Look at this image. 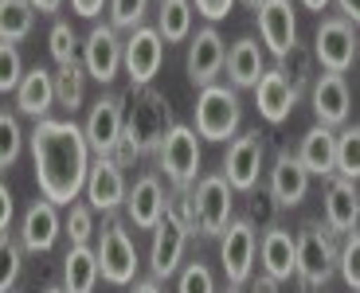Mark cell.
I'll list each match as a JSON object with an SVG mask.
<instances>
[{
	"mask_svg": "<svg viewBox=\"0 0 360 293\" xmlns=\"http://www.w3.org/2000/svg\"><path fill=\"white\" fill-rule=\"evenodd\" d=\"M297 90L290 86V79L278 71V67H270L266 74H262V82L255 86V106H259V114L266 117L270 125H282L290 114H294L297 106Z\"/></svg>",
	"mask_w": 360,
	"mask_h": 293,
	"instance_id": "obj_24",
	"label": "cell"
},
{
	"mask_svg": "<svg viewBox=\"0 0 360 293\" xmlns=\"http://www.w3.org/2000/svg\"><path fill=\"white\" fill-rule=\"evenodd\" d=\"M204 137L192 129V125H172L165 145L157 149L161 160V172L172 180V188H196L200 180V164H204V149H200Z\"/></svg>",
	"mask_w": 360,
	"mask_h": 293,
	"instance_id": "obj_5",
	"label": "cell"
},
{
	"mask_svg": "<svg viewBox=\"0 0 360 293\" xmlns=\"http://www.w3.org/2000/svg\"><path fill=\"white\" fill-rule=\"evenodd\" d=\"M27 145H32L39 195L51 200V204L71 207L79 200V192H86L90 164H94V149L86 141V129L75 125V117H67V122L47 117V122H36Z\"/></svg>",
	"mask_w": 360,
	"mask_h": 293,
	"instance_id": "obj_1",
	"label": "cell"
},
{
	"mask_svg": "<svg viewBox=\"0 0 360 293\" xmlns=\"http://www.w3.org/2000/svg\"><path fill=\"white\" fill-rule=\"evenodd\" d=\"M255 258H259V235L247 219H235L231 227L219 239V262H224L227 285H239L243 289L255 278Z\"/></svg>",
	"mask_w": 360,
	"mask_h": 293,
	"instance_id": "obj_11",
	"label": "cell"
},
{
	"mask_svg": "<svg viewBox=\"0 0 360 293\" xmlns=\"http://www.w3.org/2000/svg\"><path fill=\"white\" fill-rule=\"evenodd\" d=\"M325 227H329L333 235H352L360 227L356 180L329 176V184H325Z\"/></svg>",
	"mask_w": 360,
	"mask_h": 293,
	"instance_id": "obj_20",
	"label": "cell"
},
{
	"mask_svg": "<svg viewBox=\"0 0 360 293\" xmlns=\"http://www.w3.org/2000/svg\"><path fill=\"white\" fill-rule=\"evenodd\" d=\"M196 219L204 239H224V231L235 223V188L224 172L196 184Z\"/></svg>",
	"mask_w": 360,
	"mask_h": 293,
	"instance_id": "obj_8",
	"label": "cell"
},
{
	"mask_svg": "<svg viewBox=\"0 0 360 293\" xmlns=\"http://www.w3.org/2000/svg\"><path fill=\"white\" fill-rule=\"evenodd\" d=\"M309 192V169L297 160V152L282 149L270 164V200L278 207H297Z\"/></svg>",
	"mask_w": 360,
	"mask_h": 293,
	"instance_id": "obj_21",
	"label": "cell"
},
{
	"mask_svg": "<svg viewBox=\"0 0 360 293\" xmlns=\"http://www.w3.org/2000/svg\"><path fill=\"white\" fill-rule=\"evenodd\" d=\"M110 0H71V8H75V16H82V20H94L102 8H106Z\"/></svg>",
	"mask_w": 360,
	"mask_h": 293,
	"instance_id": "obj_44",
	"label": "cell"
},
{
	"mask_svg": "<svg viewBox=\"0 0 360 293\" xmlns=\"http://www.w3.org/2000/svg\"><path fill=\"white\" fill-rule=\"evenodd\" d=\"M0 262H4V274H0V293H12L20 278V262H24V242H16L12 235H0Z\"/></svg>",
	"mask_w": 360,
	"mask_h": 293,
	"instance_id": "obj_39",
	"label": "cell"
},
{
	"mask_svg": "<svg viewBox=\"0 0 360 293\" xmlns=\"http://www.w3.org/2000/svg\"><path fill=\"white\" fill-rule=\"evenodd\" d=\"M134 293H165L157 278H145V282H134Z\"/></svg>",
	"mask_w": 360,
	"mask_h": 293,
	"instance_id": "obj_48",
	"label": "cell"
},
{
	"mask_svg": "<svg viewBox=\"0 0 360 293\" xmlns=\"http://www.w3.org/2000/svg\"><path fill=\"white\" fill-rule=\"evenodd\" d=\"M12 215H16L12 192H8V184H0V235H12Z\"/></svg>",
	"mask_w": 360,
	"mask_h": 293,
	"instance_id": "obj_43",
	"label": "cell"
},
{
	"mask_svg": "<svg viewBox=\"0 0 360 293\" xmlns=\"http://www.w3.org/2000/svg\"><path fill=\"white\" fill-rule=\"evenodd\" d=\"M47 47H51V59L55 67H67V63H79V36L67 20H55L51 24V36H47Z\"/></svg>",
	"mask_w": 360,
	"mask_h": 293,
	"instance_id": "obj_35",
	"label": "cell"
},
{
	"mask_svg": "<svg viewBox=\"0 0 360 293\" xmlns=\"http://www.w3.org/2000/svg\"><path fill=\"white\" fill-rule=\"evenodd\" d=\"M145 8L149 0H110V24L117 32H137L145 27Z\"/></svg>",
	"mask_w": 360,
	"mask_h": 293,
	"instance_id": "obj_38",
	"label": "cell"
},
{
	"mask_svg": "<svg viewBox=\"0 0 360 293\" xmlns=\"http://www.w3.org/2000/svg\"><path fill=\"white\" fill-rule=\"evenodd\" d=\"M98 262H102V278L110 285H129L137 278V266H141V258H137V247H134V235L126 231V223L114 219L98 231Z\"/></svg>",
	"mask_w": 360,
	"mask_h": 293,
	"instance_id": "obj_7",
	"label": "cell"
},
{
	"mask_svg": "<svg viewBox=\"0 0 360 293\" xmlns=\"http://www.w3.org/2000/svg\"><path fill=\"white\" fill-rule=\"evenodd\" d=\"M20 145H24L20 117L4 106V110H0V169H12V164L20 160Z\"/></svg>",
	"mask_w": 360,
	"mask_h": 293,
	"instance_id": "obj_36",
	"label": "cell"
},
{
	"mask_svg": "<svg viewBox=\"0 0 360 293\" xmlns=\"http://www.w3.org/2000/svg\"><path fill=\"white\" fill-rule=\"evenodd\" d=\"M176 293H219L212 266L200 262V258H196V262H188V266L180 270V278H176Z\"/></svg>",
	"mask_w": 360,
	"mask_h": 293,
	"instance_id": "obj_37",
	"label": "cell"
},
{
	"mask_svg": "<svg viewBox=\"0 0 360 293\" xmlns=\"http://www.w3.org/2000/svg\"><path fill=\"white\" fill-rule=\"evenodd\" d=\"M36 27V4L32 0H0V44H20Z\"/></svg>",
	"mask_w": 360,
	"mask_h": 293,
	"instance_id": "obj_29",
	"label": "cell"
},
{
	"mask_svg": "<svg viewBox=\"0 0 360 293\" xmlns=\"http://www.w3.org/2000/svg\"><path fill=\"white\" fill-rule=\"evenodd\" d=\"M59 235H63L59 204H51V200L39 195L36 204L24 211V223H20V242H24V250H32V254H44V250L55 247Z\"/></svg>",
	"mask_w": 360,
	"mask_h": 293,
	"instance_id": "obj_22",
	"label": "cell"
},
{
	"mask_svg": "<svg viewBox=\"0 0 360 293\" xmlns=\"http://www.w3.org/2000/svg\"><path fill=\"white\" fill-rule=\"evenodd\" d=\"M44 293H67V285H47Z\"/></svg>",
	"mask_w": 360,
	"mask_h": 293,
	"instance_id": "obj_51",
	"label": "cell"
},
{
	"mask_svg": "<svg viewBox=\"0 0 360 293\" xmlns=\"http://www.w3.org/2000/svg\"><path fill=\"white\" fill-rule=\"evenodd\" d=\"M239 4H243V8H251V12H259L262 4H266V0H239Z\"/></svg>",
	"mask_w": 360,
	"mask_h": 293,
	"instance_id": "obj_50",
	"label": "cell"
},
{
	"mask_svg": "<svg viewBox=\"0 0 360 293\" xmlns=\"http://www.w3.org/2000/svg\"><path fill=\"white\" fill-rule=\"evenodd\" d=\"M341 278L349 289L360 293V231L345 235V242H341Z\"/></svg>",
	"mask_w": 360,
	"mask_h": 293,
	"instance_id": "obj_41",
	"label": "cell"
},
{
	"mask_svg": "<svg viewBox=\"0 0 360 293\" xmlns=\"http://www.w3.org/2000/svg\"><path fill=\"white\" fill-rule=\"evenodd\" d=\"M157 32L165 36V44L192 39V0H161V8H157Z\"/></svg>",
	"mask_w": 360,
	"mask_h": 293,
	"instance_id": "obj_31",
	"label": "cell"
},
{
	"mask_svg": "<svg viewBox=\"0 0 360 293\" xmlns=\"http://www.w3.org/2000/svg\"><path fill=\"white\" fill-rule=\"evenodd\" d=\"M259 39L274 59H286L297 47V12L294 0H266L259 12Z\"/></svg>",
	"mask_w": 360,
	"mask_h": 293,
	"instance_id": "obj_15",
	"label": "cell"
},
{
	"mask_svg": "<svg viewBox=\"0 0 360 293\" xmlns=\"http://www.w3.org/2000/svg\"><path fill=\"white\" fill-rule=\"evenodd\" d=\"M165 63V36L157 27H137L126 39V74L129 86H149Z\"/></svg>",
	"mask_w": 360,
	"mask_h": 293,
	"instance_id": "obj_16",
	"label": "cell"
},
{
	"mask_svg": "<svg viewBox=\"0 0 360 293\" xmlns=\"http://www.w3.org/2000/svg\"><path fill=\"white\" fill-rule=\"evenodd\" d=\"M94 207L90 204H79L75 200L71 207H67V219H63V235L71 239V247H90V239H94Z\"/></svg>",
	"mask_w": 360,
	"mask_h": 293,
	"instance_id": "obj_34",
	"label": "cell"
},
{
	"mask_svg": "<svg viewBox=\"0 0 360 293\" xmlns=\"http://www.w3.org/2000/svg\"><path fill=\"white\" fill-rule=\"evenodd\" d=\"M32 4H36L39 16H55V12L63 8V0H32Z\"/></svg>",
	"mask_w": 360,
	"mask_h": 293,
	"instance_id": "obj_47",
	"label": "cell"
},
{
	"mask_svg": "<svg viewBox=\"0 0 360 293\" xmlns=\"http://www.w3.org/2000/svg\"><path fill=\"white\" fill-rule=\"evenodd\" d=\"M149 235H153V242H149V270H153L157 282H161V278H172L180 270V262H184L192 231L172 211H165V219L157 223Z\"/></svg>",
	"mask_w": 360,
	"mask_h": 293,
	"instance_id": "obj_12",
	"label": "cell"
},
{
	"mask_svg": "<svg viewBox=\"0 0 360 293\" xmlns=\"http://www.w3.org/2000/svg\"><path fill=\"white\" fill-rule=\"evenodd\" d=\"M239 122H243V106H239V90L212 82L196 94V134L204 141H227L239 137Z\"/></svg>",
	"mask_w": 360,
	"mask_h": 293,
	"instance_id": "obj_4",
	"label": "cell"
},
{
	"mask_svg": "<svg viewBox=\"0 0 360 293\" xmlns=\"http://www.w3.org/2000/svg\"><path fill=\"white\" fill-rule=\"evenodd\" d=\"M24 74L27 71H24V63H20V47L0 44V90H4V94H16Z\"/></svg>",
	"mask_w": 360,
	"mask_h": 293,
	"instance_id": "obj_40",
	"label": "cell"
},
{
	"mask_svg": "<svg viewBox=\"0 0 360 293\" xmlns=\"http://www.w3.org/2000/svg\"><path fill=\"white\" fill-rule=\"evenodd\" d=\"M302 4H306L309 12H325L329 4H333V0H302Z\"/></svg>",
	"mask_w": 360,
	"mask_h": 293,
	"instance_id": "obj_49",
	"label": "cell"
},
{
	"mask_svg": "<svg viewBox=\"0 0 360 293\" xmlns=\"http://www.w3.org/2000/svg\"><path fill=\"white\" fill-rule=\"evenodd\" d=\"M82 67L94 82L110 86L117 74L126 71V44L117 39V27L114 24H94L90 27L86 44H82Z\"/></svg>",
	"mask_w": 360,
	"mask_h": 293,
	"instance_id": "obj_9",
	"label": "cell"
},
{
	"mask_svg": "<svg viewBox=\"0 0 360 293\" xmlns=\"http://www.w3.org/2000/svg\"><path fill=\"white\" fill-rule=\"evenodd\" d=\"M224 67H227V47L219 39V32L212 24L200 27L196 36L188 39V55H184V74H188V82L204 90L219 79Z\"/></svg>",
	"mask_w": 360,
	"mask_h": 293,
	"instance_id": "obj_14",
	"label": "cell"
},
{
	"mask_svg": "<svg viewBox=\"0 0 360 293\" xmlns=\"http://www.w3.org/2000/svg\"><path fill=\"white\" fill-rule=\"evenodd\" d=\"M55 106H59V102H55V71L32 67V71L24 74V82H20V90H16V110L27 117H36V122H47Z\"/></svg>",
	"mask_w": 360,
	"mask_h": 293,
	"instance_id": "obj_26",
	"label": "cell"
},
{
	"mask_svg": "<svg viewBox=\"0 0 360 293\" xmlns=\"http://www.w3.org/2000/svg\"><path fill=\"white\" fill-rule=\"evenodd\" d=\"M360 55V39H356V24H349L345 16H325L314 32V59L321 71L329 74H345L352 71V63Z\"/></svg>",
	"mask_w": 360,
	"mask_h": 293,
	"instance_id": "obj_6",
	"label": "cell"
},
{
	"mask_svg": "<svg viewBox=\"0 0 360 293\" xmlns=\"http://www.w3.org/2000/svg\"><path fill=\"white\" fill-rule=\"evenodd\" d=\"M309 106L317 114V125L325 129H337V125L349 122V110H352V90H349V79L345 74H329L321 71L309 90Z\"/></svg>",
	"mask_w": 360,
	"mask_h": 293,
	"instance_id": "obj_18",
	"label": "cell"
},
{
	"mask_svg": "<svg viewBox=\"0 0 360 293\" xmlns=\"http://www.w3.org/2000/svg\"><path fill=\"white\" fill-rule=\"evenodd\" d=\"M86 67L79 63H67V67H55V102L67 110V114H75V110L82 106V98H86Z\"/></svg>",
	"mask_w": 360,
	"mask_h": 293,
	"instance_id": "obj_30",
	"label": "cell"
},
{
	"mask_svg": "<svg viewBox=\"0 0 360 293\" xmlns=\"http://www.w3.org/2000/svg\"><path fill=\"white\" fill-rule=\"evenodd\" d=\"M297 160L309 169V176H333L337 172V134L325 129V125L306 129L302 145H297Z\"/></svg>",
	"mask_w": 360,
	"mask_h": 293,
	"instance_id": "obj_27",
	"label": "cell"
},
{
	"mask_svg": "<svg viewBox=\"0 0 360 293\" xmlns=\"http://www.w3.org/2000/svg\"><path fill=\"white\" fill-rule=\"evenodd\" d=\"M126 195H129V184L122 176V164L114 157H94L86 180V204L102 215H114L117 207H126Z\"/></svg>",
	"mask_w": 360,
	"mask_h": 293,
	"instance_id": "obj_17",
	"label": "cell"
},
{
	"mask_svg": "<svg viewBox=\"0 0 360 293\" xmlns=\"http://www.w3.org/2000/svg\"><path fill=\"white\" fill-rule=\"evenodd\" d=\"M102 278V262L94 247H71L63 258V285L67 293H94Z\"/></svg>",
	"mask_w": 360,
	"mask_h": 293,
	"instance_id": "obj_28",
	"label": "cell"
},
{
	"mask_svg": "<svg viewBox=\"0 0 360 293\" xmlns=\"http://www.w3.org/2000/svg\"><path fill=\"white\" fill-rule=\"evenodd\" d=\"M341 270V247L333 242V231L325 223H306L297 231V278L309 293L329 285V278Z\"/></svg>",
	"mask_w": 360,
	"mask_h": 293,
	"instance_id": "obj_3",
	"label": "cell"
},
{
	"mask_svg": "<svg viewBox=\"0 0 360 293\" xmlns=\"http://www.w3.org/2000/svg\"><path fill=\"white\" fill-rule=\"evenodd\" d=\"M262 160H266V145H262L259 129H247L239 134L231 145H227V157H224V176L231 180L235 192H251L262 176Z\"/></svg>",
	"mask_w": 360,
	"mask_h": 293,
	"instance_id": "obj_13",
	"label": "cell"
},
{
	"mask_svg": "<svg viewBox=\"0 0 360 293\" xmlns=\"http://www.w3.org/2000/svg\"><path fill=\"white\" fill-rule=\"evenodd\" d=\"M192 4H196V12L207 24H216V20H227V12H231L239 0H192Z\"/></svg>",
	"mask_w": 360,
	"mask_h": 293,
	"instance_id": "obj_42",
	"label": "cell"
},
{
	"mask_svg": "<svg viewBox=\"0 0 360 293\" xmlns=\"http://www.w3.org/2000/svg\"><path fill=\"white\" fill-rule=\"evenodd\" d=\"M278 278H270V274H259V278H251V289L247 293H278Z\"/></svg>",
	"mask_w": 360,
	"mask_h": 293,
	"instance_id": "obj_45",
	"label": "cell"
},
{
	"mask_svg": "<svg viewBox=\"0 0 360 293\" xmlns=\"http://www.w3.org/2000/svg\"><path fill=\"white\" fill-rule=\"evenodd\" d=\"M337 12H341L349 24H360V0H337Z\"/></svg>",
	"mask_w": 360,
	"mask_h": 293,
	"instance_id": "obj_46",
	"label": "cell"
},
{
	"mask_svg": "<svg viewBox=\"0 0 360 293\" xmlns=\"http://www.w3.org/2000/svg\"><path fill=\"white\" fill-rule=\"evenodd\" d=\"M224 293H243V289H239V285H227V289Z\"/></svg>",
	"mask_w": 360,
	"mask_h": 293,
	"instance_id": "obj_52",
	"label": "cell"
},
{
	"mask_svg": "<svg viewBox=\"0 0 360 293\" xmlns=\"http://www.w3.org/2000/svg\"><path fill=\"white\" fill-rule=\"evenodd\" d=\"M172 125L176 122H172L169 98L157 94L153 86H129V94H126V137H122V149L114 152V160L122 169H129L137 157L157 152L165 145Z\"/></svg>",
	"mask_w": 360,
	"mask_h": 293,
	"instance_id": "obj_2",
	"label": "cell"
},
{
	"mask_svg": "<svg viewBox=\"0 0 360 293\" xmlns=\"http://www.w3.org/2000/svg\"><path fill=\"white\" fill-rule=\"evenodd\" d=\"M266 47L259 44V39L243 36V39H235L231 47H227V79H231L235 90H247V86H259L262 74H266Z\"/></svg>",
	"mask_w": 360,
	"mask_h": 293,
	"instance_id": "obj_23",
	"label": "cell"
},
{
	"mask_svg": "<svg viewBox=\"0 0 360 293\" xmlns=\"http://www.w3.org/2000/svg\"><path fill=\"white\" fill-rule=\"evenodd\" d=\"M337 176L360 180V125H345L337 134Z\"/></svg>",
	"mask_w": 360,
	"mask_h": 293,
	"instance_id": "obj_33",
	"label": "cell"
},
{
	"mask_svg": "<svg viewBox=\"0 0 360 293\" xmlns=\"http://www.w3.org/2000/svg\"><path fill=\"white\" fill-rule=\"evenodd\" d=\"M165 211H169V195H165L161 180L153 172L137 176L129 195H126V219L134 223L137 231H153L157 223L165 219Z\"/></svg>",
	"mask_w": 360,
	"mask_h": 293,
	"instance_id": "obj_19",
	"label": "cell"
},
{
	"mask_svg": "<svg viewBox=\"0 0 360 293\" xmlns=\"http://www.w3.org/2000/svg\"><path fill=\"white\" fill-rule=\"evenodd\" d=\"M314 67H317L314 47L306 51L302 44H297L294 51L286 55V59H278V71L290 79V86H294L297 94H309V90H314V82H317V71H314Z\"/></svg>",
	"mask_w": 360,
	"mask_h": 293,
	"instance_id": "obj_32",
	"label": "cell"
},
{
	"mask_svg": "<svg viewBox=\"0 0 360 293\" xmlns=\"http://www.w3.org/2000/svg\"><path fill=\"white\" fill-rule=\"evenodd\" d=\"M86 141L94 149V157H114L122 149V137H126V98L117 94H102L86 114Z\"/></svg>",
	"mask_w": 360,
	"mask_h": 293,
	"instance_id": "obj_10",
	"label": "cell"
},
{
	"mask_svg": "<svg viewBox=\"0 0 360 293\" xmlns=\"http://www.w3.org/2000/svg\"><path fill=\"white\" fill-rule=\"evenodd\" d=\"M259 262L262 274L278 278V282L297 274V235H290L286 227H270L259 239Z\"/></svg>",
	"mask_w": 360,
	"mask_h": 293,
	"instance_id": "obj_25",
	"label": "cell"
}]
</instances>
